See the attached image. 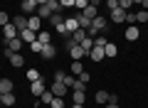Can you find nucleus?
I'll return each mask as SVG.
<instances>
[{
	"label": "nucleus",
	"instance_id": "44",
	"mask_svg": "<svg viewBox=\"0 0 148 108\" xmlns=\"http://www.w3.org/2000/svg\"><path fill=\"white\" fill-rule=\"evenodd\" d=\"M104 108H119V103H106Z\"/></svg>",
	"mask_w": 148,
	"mask_h": 108
},
{
	"label": "nucleus",
	"instance_id": "32",
	"mask_svg": "<svg viewBox=\"0 0 148 108\" xmlns=\"http://www.w3.org/2000/svg\"><path fill=\"white\" fill-rule=\"evenodd\" d=\"M106 42H109V39H106L104 35H96L94 37V47H106Z\"/></svg>",
	"mask_w": 148,
	"mask_h": 108
},
{
	"label": "nucleus",
	"instance_id": "50",
	"mask_svg": "<svg viewBox=\"0 0 148 108\" xmlns=\"http://www.w3.org/2000/svg\"><path fill=\"white\" fill-rule=\"evenodd\" d=\"M0 44H3V37H0Z\"/></svg>",
	"mask_w": 148,
	"mask_h": 108
},
{
	"label": "nucleus",
	"instance_id": "10",
	"mask_svg": "<svg viewBox=\"0 0 148 108\" xmlns=\"http://www.w3.org/2000/svg\"><path fill=\"white\" fill-rule=\"evenodd\" d=\"M123 37H126L128 42H136L138 37H141V32H138V27H136V25H128V30L123 32Z\"/></svg>",
	"mask_w": 148,
	"mask_h": 108
},
{
	"label": "nucleus",
	"instance_id": "52",
	"mask_svg": "<svg viewBox=\"0 0 148 108\" xmlns=\"http://www.w3.org/2000/svg\"><path fill=\"white\" fill-rule=\"evenodd\" d=\"M22 3H25V0H22Z\"/></svg>",
	"mask_w": 148,
	"mask_h": 108
},
{
	"label": "nucleus",
	"instance_id": "22",
	"mask_svg": "<svg viewBox=\"0 0 148 108\" xmlns=\"http://www.w3.org/2000/svg\"><path fill=\"white\" fill-rule=\"evenodd\" d=\"M52 98H54V93L49 91V88H47V91H42V93H40V101H42L45 106H49V103H52Z\"/></svg>",
	"mask_w": 148,
	"mask_h": 108
},
{
	"label": "nucleus",
	"instance_id": "35",
	"mask_svg": "<svg viewBox=\"0 0 148 108\" xmlns=\"http://www.w3.org/2000/svg\"><path fill=\"white\" fill-rule=\"evenodd\" d=\"M42 47H45V44H40V42L35 39V42L30 44V49H32V54H40V52H42Z\"/></svg>",
	"mask_w": 148,
	"mask_h": 108
},
{
	"label": "nucleus",
	"instance_id": "47",
	"mask_svg": "<svg viewBox=\"0 0 148 108\" xmlns=\"http://www.w3.org/2000/svg\"><path fill=\"white\" fill-rule=\"evenodd\" d=\"M72 108H84V106H82V103H72Z\"/></svg>",
	"mask_w": 148,
	"mask_h": 108
},
{
	"label": "nucleus",
	"instance_id": "36",
	"mask_svg": "<svg viewBox=\"0 0 148 108\" xmlns=\"http://www.w3.org/2000/svg\"><path fill=\"white\" fill-rule=\"evenodd\" d=\"M86 5H89V0H74V7H77V10H79V12L84 10Z\"/></svg>",
	"mask_w": 148,
	"mask_h": 108
},
{
	"label": "nucleus",
	"instance_id": "2",
	"mask_svg": "<svg viewBox=\"0 0 148 108\" xmlns=\"http://www.w3.org/2000/svg\"><path fill=\"white\" fill-rule=\"evenodd\" d=\"M15 37H20V30H17L12 22H8V25L3 27V39H15Z\"/></svg>",
	"mask_w": 148,
	"mask_h": 108
},
{
	"label": "nucleus",
	"instance_id": "16",
	"mask_svg": "<svg viewBox=\"0 0 148 108\" xmlns=\"http://www.w3.org/2000/svg\"><path fill=\"white\" fill-rule=\"evenodd\" d=\"M15 91V84L10 79H0V93H12Z\"/></svg>",
	"mask_w": 148,
	"mask_h": 108
},
{
	"label": "nucleus",
	"instance_id": "25",
	"mask_svg": "<svg viewBox=\"0 0 148 108\" xmlns=\"http://www.w3.org/2000/svg\"><path fill=\"white\" fill-rule=\"evenodd\" d=\"M3 106H8V108L15 106V93H3Z\"/></svg>",
	"mask_w": 148,
	"mask_h": 108
},
{
	"label": "nucleus",
	"instance_id": "33",
	"mask_svg": "<svg viewBox=\"0 0 148 108\" xmlns=\"http://www.w3.org/2000/svg\"><path fill=\"white\" fill-rule=\"evenodd\" d=\"M8 22H10V15H8L5 10H0V27H5Z\"/></svg>",
	"mask_w": 148,
	"mask_h": 108
},
{
	"label": "nucleus",
	"instance_id": "19",
	"mask_svg": "<svg viewBox=\"0 0 148 108\" xmlns=\"http://www.w3.org/2000/svg\"><path fill=\"white\" fill-rule=\"evenodd\" d=\"M77 22H79L82 30H89V27H91V20H89L86 15H82V12H77Z\"/></svg>",
	"mask_w": 148,
	"mask_h": 108
},
{
	"label": "nucleus",
	"instance_id": "37",
	"mask_svg": "<svg viewBox=\"0 0 148 108\" xmlns=\"http://www.w3.org/2000/svg\"><path fill=\"white\" fill-rule=\"evenodd\" d=\"M126 22H128V25H136V12H133V10L126 12Z\"/></svg>",
	"mask_w": 148,
	"mask_h": 108
},
{
	"label": "nucleus",
	"instance_id": "4",
	"mask_svg": "<svg viewBox=\"0 0 148 108\" xmlns=\"http://www.w3.org/2000/svg\"><path fill=\"white\" fill-rule=\"evenodd\" d=\"M69 52H72V62H82V59L86 57V52H84V47H82V44L69 47Z\"/></svg>",
	"mask_w": 148,
	"mask_h": 108
},
{
	"label": "nucleus",
	"instance_id": "42",
	"mask_svg": "<svg viewBox=\"0 0 148 108\" xmlns=\"http://www.w3.org/2000/svg\"><path fill=\"white\" fill-rule=\"evenodd\" d=\"M109 103H119V93H109Z\"/></svg>",
	"mask_w": 148,
	"mask_h": 108
},
{
	"label": "nucleus",
	"instance_id": "40",
	"mask_svg": "<svg viewBox=\"0 0 148 108\" xmlns=\"http://www.w3.org/2000/svg\"><path fill=\"white\" fill-rule=\"evenodd\" d=\"M77 79H82V81H84V84H89V79H91V74H86V71H82V74H79V76H77Z\"/></svg>",
	"mask_w": 148,
	"mask_h": 108
},
{
	"label": "nucleus",
	"instance_id": "13",
	"mask_svg": "<svg viewBox=\"0 0 148 108\" xmlns=\"http://www.w3.org/2000/svg\"><path fill=\"white\" fill-rule=\"evenodd\" d=\"M86 57H89L91 62H101V59L106 57V54H104V47H94V49H91L89 54H86Z\"/></svg>",
	"mask_w": 148,
	"mask_h": 108
},
{
	"label": "nucleus",
	"instance_id": "7",
	"mask_svg": "<svg viewBox=\"0 0 148 108\" xmlns=\"http://www.w3.org/2000/svg\"><path fill=\"white\" fill-rule=\"evenodd\" d=\"M111 22H114V25H119V22H126V10H123V7L111 10Z\"/></svg>",
	"mask_w": 148,
	"mask_h": 108
},
{
	"label": "nucleus",
	"instance_id": "41",
	"mask_svg": "<svg viewBox=\"0 0 148 108\" xmlns=\"http://www.w3.org/2000/svg\"><path fill=\"white\" fill-rule=\"evenodd\" d=\"M59 5L62 7H74V0H59Z\"/></svg>",
	"mask_w": 148,
	"mask_h": 108
},
{
	"label": "nucleus",
	"instance_id": "45",
	"mask_svg": "<svg viewBox=\"0 0 148 108\" xmlns=\"http://www.w3.org/2000/svg\"><path fill=\"white\" fill-rule=\"evenodd\" d=\"M141 7H143V10H148V0H143V3H141Z\"/></svg>",
	"mask_w": 148,
	"mask_h": 108
},
{
	"label": "nucleus",
	"instance_id": "15",
	"mask_svg": "<svg viewBox=\"0 0 148 108\" xmlns=\"http://www.w3.org/2000/svg\"><path fill=\"white\" fill-rule=\"evenodd\" d=\"M8 62H10L12 64V67H22V64H25V57H22V54H20V52H12V54H10V57H8Z\"/></svg>",
	"mask_w": 148,
	"mask_h": 108
},
{
	"label": "nucleus",
	"instance_id": "18",
	"mask_svg": "<svg viewBox=\"0 0 148 108\" xmlns=\"http://www.w3.org/2000/svg\"><path fill=\"white\" fill-rule=\"evenodd\" d=\"M37 42H40V44H49V42H52V35H49L47 30H40L37 32Z\"/></svg>",
	"mask_w": 148,
	"mask_h": 108
},
{
	"label": "nucleus",
	"instance_id": "27",
	"mask_svg": "<svg viewBox=\"0 0 148 108\" xmlns=\"http://www.w3.org/2000/svg\"><path fill=\"white\" fill-rule=\"evenodd\" d=\"M72 91H86V84L82 81V79H74V84H72Z\"/></svg>",
	"mask_w": 148,
	"mask_h": 108
},
{
	"label": "nucleus",
	"instance_id": "26",
	"mask_svg": "<svg viewBox=\"0 0 148 108\" xmlns=\"http://www.w3.org/2000/svg\"><path fill=\"white\" fill-rule=\"evenodd\" d=\"M25 76L30 79V84H32V81H37V79H42V74L37 71V69H27V74H25Z\"/></svg>",
	"mask_w": 148,
	"mask_h": 108
},
{
	"label": "nucleus",
	"instance_id": "29",
	"mask_svg": "<svg viewBox=\"0 0 148 108\" xmlns=\"http://www.w3.org/2000/svg\"><path fill=\"white\" fill-rule=\"evenodd\" d=\"M82 47H84V52H86V54H89V52L94 49V39H91V37H86V39L82 42Z\"/></svg>",
	"mask_w": 148,
	"mask_h": 108
},
{
	"label": "nucleus",
	"instance_id": "30",
	"mask_svg": "<svg viewBox=\"0 0 148 108\" xmlns=\"http://www.w3.org/2000/svg\"><path fill=\"white\" fill-rule=\"evenodd\" d=\"M82 71H84V67H82V62H72V74H74V76H79Z\"/></svg>",
	"mask_w": 148,
	"mask_h": 108
},
{
	"label": "nucleus",
	"instance_id": "43",
	"mask_svg": "<svg viewBox=\"0 0 148 108\" xmlns=\"http://www.w3.org/2000/svg\"><path fill=\"white\" fill-rule=\"evenodd\" d=\"M89 5H94V7H99V5H101V0H89Z\"/></svg>",
	"mask_w": 148,
	"mask_h": 108
},
{
	"label": "nucleus",
	"instance_id": "39",
	"mask_svg": "<svg viewBox=\"0 0 148 108\" xmlns=\"http://www.w3.org/2000/svg\"><path fill=\"white\" fill-rule=\"evenodd\" d=\"M64 76H67L64 71H54V81H59V84H62V81H64Z\"/></svg>",
	"mask_w": 148,
	"mask_h": 108
},
{
	"label": "nucleus",
	"instance_id": "21",
	"mask_svg": "<svg viewBox=\"0 0 148 108\" xmlns=\"http://www.w3.org/2000/svg\"><path fill=\"white\" fill-rule=\"evenodd\" d=\"M82 15H86V17H89V20H94V17H96V15H99V10H96V7H94V5H86V7H84V10H82Z\"/></svg>",
	"mask_w": 148,
	"mask_h": 108
},
{
	"label": "nucleus",
	"instance_id": "51",
	"mask_svg": "<svg viewBox=\"0 0 148 108\" xmlns=\"http://www.w3.org/2000/svg\"><path fill=\"white\" fill-rule=\"evenodd\" d=\"M12 108H17V106H12Z\"/></svg>",
	"mask_w": 148,
	"mask_h": 108
},
{
	"label": "nucleus",
	"instance_id": "14",
	"mask_svg": "<svg viewBox=\"0 0 148 108\" xmlns=\"http://www.w3.org/2000/svg\"><path fill=\"white\" fill-rule=\"evenodd\" d=\"M10 22H12V25H15L20 32H22V30H27V15H15Z\"/></svg>",
	"mask_w": 148,
	"mask_h": 108
},
{
	"label": "nucleus",
	"instance_id": "6",
	"mask_svg": "<svg viewBox=\"0 0 148 108\" xmlns=\"http://www.w3.org/2000/svg\"><path fill=\"white\" fill-rule=\"evenodd\" d=\"M49 91L54 93V96H59V98H64L69 93V88L64 86V84H59V81H52V88H49Z\"/></svg>",
	"mask_w": 148,
	"mask_h": 108
},
{
	"label": "nucleus",
	"instance_id": "20",
	"mask_svg": "<svg viewBox=\"0 0 148 108\" xmlns=\"http://www.w3.org/2000/svg\"><path fill=\"white\" fill-rule=\"evenodd\" d=\"M104 54H106V57H116V54H119V47L114 44V42H106V47H104Z\"/></svg>",
	"mask_w": 148,
	"mask_h": 108
},
{
	"label": "nucleus",
	"instance_id": "49",
	"mask_svg": "<svg viewBox=\"0 0 148 108\" xmlns=\"http://www.w3.org/2000/svg\"><path fill=\"white\" fill-rule=\"evenodd\" d=\"M0 103H3V93H0Z\"/></svg>",
	"mask_w": 148,
	"mask_h": 108
},
{
	"label": "nucleus",
	"instance_id": "5",
	"mask_svg": "<svg viewBox=\"0 0 148 108\" xmlns=\"http://www.w3.org/2000/svg\"><path fill=\"white\" fill-rule=\"evenodd\" d=\"M42 91H47V84H45V79H37V81H32V84H30V93L40 96Z\"/></svg>",
	"mask_w": 148,
	"mask_h": 108
},
{
	"label": "nucleus",
	"instance_id": "31",
	"mask_svg": "<svg viewBox=\"0 0 148 108\" xmlns=\"http://www.w3.org/2000/svg\"><path fill=\"white\" fill-rule=\"evenodd\" d=\"M49 108H64V98L54 96V98H52V103H49Z\"/></svg>",
	"mask_w": 148,
	"mask_h": 108
},
{
	"label": "nucleus",
	"instance_id": "23",
	"mask_svg": "<svg viewBox=\"0 0 148 108\" xmlns=\"http://www.w3.org/2000/svg\"><path fill=\"white\" fill-rule=\"evenodd\" d=\"M94 101H96V103H104V106H106V103H109V91H96Z\"/></svg>",
	"mask_w": 148,
	"mask_h": 108
},
{
	"label": "nucleus",
	"instance_id": "28",
	"mask_svg": "<svg viewBox=\"0 0 148 108\" xmlns=\"http://www.w3.org/2000/svg\"><path fill=\"white\" fill-rule=\"evenodd\" d=\"M72 96H74V103H82V106H84V101H86V93L84 91H74Z\"/></svg>",
	"mask_w": 148,
	"mask_h": 108
},
{
	"label": "nucleus",
	"instance_id": "1",
	"mask_svg": "<svg viewBox=\"0 0 148 108\" xmlns=\"http://www.w3.org/2000/svg\"><path fill=\"white\" fill-rule=\"evenodd\" d=\"M84 39H86V30H82V27H79V30L72 32V37L67 39V49H69V47H74V44H82Z\"/></svg>",
	"mask_w": 148,
	"mask_h": 108
},
{
	"label": "nucleus",
	"instance_id": "46",
	"mask_svg": "<svg viewBox=\"0 0 148 108\" xmlns=\"http://www.w3.org/2000/svg\"><path fill=\"white\" fill-rule=\"evenodd\" d=\"M37 5H47V0H35Z\"/></svg>",
	"mask_w": 148,
	"mask_h": 108
},
{
	"label": "nucleus",
	"instance_id": "17",
	"mask_svg": "<svg viewBox=\"0 0 148 108\" xmlns=\"http://www.w3.org/2000/svg\"><path fill=\"white\" fill-rule=\"evenodd\" d=\"M64 25H67V32H69V35L79 30V22H77V17H64Z\"/></svg>",
	"mask_w": 148,
	"mask_h": 108
},
{
	"label": "nucleus",
	"instance_id": "53",
	"mask_svg": "<svg viewBox=\"0 0 148 108\" xmlns=\"http://www.w3.org/2000/svg\"><path fill=\"white\" fill-rule=\"evenodd\" d=\"M0 10H3V7H0Z\"/></svg>",
	"mask_w": 148,
	"mask_h": 108
},
{
	"label": "nucleus",
	"instance_id": "11",
	"mask_svg": "<svg viewBox=\"0 0 148 108\" xmlns=\"http://www.w3.org/2000/svg\"><path fill=\"white\" fill-rule=\"evenodd\" d=\"M20 39L25 42V44H32V42L37 39V32H32L30 27H27V30H22V32H20Z\"/></svg>",
	"mask_w": 148,
	"mask_h": 108
},
{
	"label": "nucleus",
	"instance_id": "3",
	"mask_svg": "<svg viewBox=\"0 0 148 108\" xmlns=\"http://www.w3.org/2000/svg\"><path fill=\"white\" fill-rule=\"evenodd\" d=\"M37 7H40V5H37L35 0H25V3H20V10L25 12L27 17H30V15H35V12H37Z\"/></svg>",
	"mask_w": 148,
	"mask_h": 108
},
{
	"label": "nucleus",
	"instance_id": "48",
	"mask_svg": "<svg viewBox=\"0 0 148 108\" xmlns=\"http://www.w3.org/2000/svg\"><path fill=\"white\" fill-rule=\"evenodd\" d=\"M141 3H143V0H133V5H141Z\"/></svg>",
	"mask_w": 148,
	"mask_h": 108
},
{
	"label": "nucleus",
	"instance_id": "9",
	"mask_svg": "<svg viewBox=\"0 0 148 108\" xmlns=\"http://www.w3.org/2000/svg\"><path fill=\"white\" fill-rule=\"evenodd\" d=\"M27 27H30L32 32H40V30H42V20H40L37 15H30V17H27Z\"/></svg>",
	"mask_w": 148,
	"mask_h": 108
},
{
	"label": "nucleus",
	"instance_id": "38",
	"mask_svg": "<svg viewBox=\"0 0 148 108\" xmlns=\"http://www.w3.org/2000/svg\"><path fill=\"white\" fill-rule=\"evenodd\" d=\"M104 3H106V7H109V12L119 7V0H104Z\"/></svg>",
	"mask_w": 148,
	"mask_h": 108
},
{
	"label": "nucleus",
	"instance_id": "12",
	"mask_svg": "<svg viewBox=\"0 0 148 108\" xmlns=\"http://www.w3.org/2000/svg\"><path fill=\"white\" fill-rule=\"evenodd\" d=\"M3 42H5V47H8V49H12V52H20L22 44H25L20 37H15V39H3Z\"/></svg>",
	"mask_w": 148,
	"mask_h": 108
},
{
	"label": "nucleus",
	"instance_id": "24",
	"mask_svg": "<svg viewBox=\"0 0 148 108\" xmlns=\"http://www.w3.org/2000/svg\"><path fill=\"white\" fill-rule=\"evenodd\" d=\"M141 22H148V10H136V25H141Z\"/></svg>",
	"mask_w": 148,
	"mask_h": 108
},
{
	"label": "nucleus",
	"instance_id": "34",
	"mask_svg": "<svg viewBox=\"0 0 148 108\" xmlns=\"http://www.w3.org/2000/svg\"><path fill=\"white\" fill-rule=\"evenodd\" d=\"M119 7H123V10H131V7H133V0H119Z\"/></svg>",
	"mask_w": 148,
	"mask_h": 108
},
{
	"label": "nucleus",
	"instance_id": "8",
	"mask_svg": "<svg viewBox=\"0 0 148 108\" xmlns=\"http://www.w3.org/2000/svg\"><path fill=\"white\" fill-rule=\"evenodd\" d=\"M54 54H57V47L49 42V44H45L42 47V52H40V57H45V59H54Z\"/></svg>",
	"mask_w": 148,
	"mask_h": 108
}]
</instances>
